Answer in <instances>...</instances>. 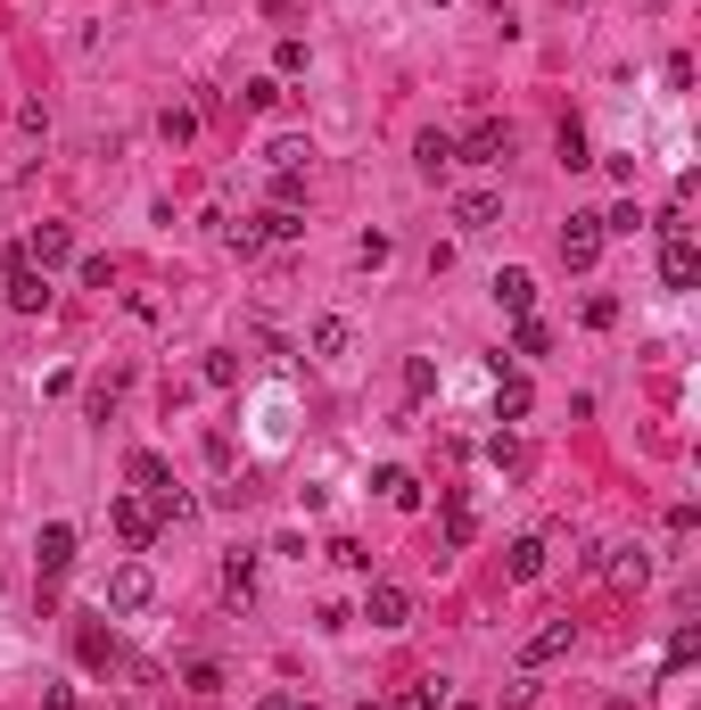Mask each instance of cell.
Here are the masks:
<instances>
[{"label": "cell", "mask_w": 701, "mask_h": 710, "mask_svg": "<svg viewBox=\"0 0 701 710\" xmlns=\"http://www.w3.org/2000/svg\"><path fill=\"white\" fill-rule=\"evenodd\" d=\"M265 158H273V174H306V158H314V149L297 141V133H280V141L265 149Z\"/></svg>", "instance_id": "24"}, {"label": "cell", "mask_w": 701, "mask_h": 710, "mask_svg": "<svg viewBox=\"0 0 701 710\" xmlns=\"http://www.w3.org/2000/svg\"><path fill=\"white\" fill-rule=\"evenodd\" d=\"M496 306H503V315H529V306H537V273H496Z\"/></svg>", "instance_id": "16"}, {"label": "cell", "mask_w": 701, "mask_h": 710, "mask_svg": "<svg viewBox=\"0 0 701 710\" xmlns=\"http://www.w3.org/2000/svg\"><path fill=\"white\" fill-rule=\"evenodd\" d=\"M603 553H610V562H603V570H610V586H644V579H652L644 545H603Z\"/></svg>", "instance_id": "18"}, {"label": "cell", "mask_w": 701, "mask_h": 710, "mask_svg": "<svg viewBox=\"0 0 701 710\" xmlns=\"http://www.w3.org/2000/svg\"><path fill=\"white\" fill-rule=\"evenodd\" d=\"M306 232V215H297V206H265V240H297Z\"/></svg>", "instance_id": "32"}, {"label": "cell", "mask_w": 701, "mask_h": 710, "mask_svg": "<svg viewBox=\"0 0 701 710\" xmlns=\"http://www.w3.org/2000/svg\"><path fill=\"white\" fill-rule=\"evenodd\" d=\"M199 372H206V389H240V356H223V348H215V356H206V363H199Z\"/></svg>", "instance_id": "31"}, {"label": "cell", "mask_w": 701, "mask_h": 710, "mask_svg": "<svg viewBox=\"0 0 701 710\" xmlns=\"http://www.w3.org/2000/svg\"><path fill=\"white\" fill-rule=\"evenodd\" d=\"M470 537H479V521H470V505H463V496H446V545H470Z\"/></svg>", "instance_id": "28"}, {"label": "cell", "mask_w": 701, "mask_h": 710, "mask_svg": "<svg viewBox=\"0 0 701 710\" xmlns=\"http://www.w3.org/2000/svg\"><path fill=\"white\" fill-rule=\"evenodd\" d=\"M529 405H537L529 380H520V372H496V422H529Z\"/></svg>", "instance_id": "15"}, {"label": "cell", "mask_w": 701, "mask_h": 710, "mask_svg": "<svg viewBox=\"0 0 701 710\" xmlns=\"http://www.w3.org/2000/svg\"><path fill=\"white\" fill-rule=\"evenodd\" d=\"M603 215H570V223H561V265H570V273H594V256H603Z\"/></svg>", "instance_id": "4"}, {"label": "cell", "mask_w": 701, "mask_h": 710, "mask_svg": "<svg viewBox=\"0 0 701 710\" xmlns=\"http://www.w3.org/2000/svg\"><path fill=\"white\" fill-rule=\"evenodd\" d=\"M503 570H512V586H537V579H545V537H520Z\"/></svg>", "instance_id": "19"}, {"label": "cell", "mask_w": 701, "mask_h": 710, "mask_svg": "<svg viewBox=\"0 0 701 710\" xmlns=\"http://www.w3.org/2000/svg\"><path fill=\"white\" fill-rule=\"evenodd\" d=\"M487 463H496V471H529V446H520L512 430H496V438H487Z\"/></svg>", "instance_id": "23"}, {"label": "cell", "mask_w": 701, "mask_h": 710, "mask_svg": "<svg viewBox=\"0 0 701 710\" xmlns=\"http://www.w3.org/2000/svg\"><path fill=\"white\" fill-rule=\"evenodd\" d=\"M660 282H669V289H693L701 282V248H693L686 232H660Z\"/></svg>", "instance_id": "7"}, {"label": "cell", "mask_w": 701, "mask_h": 710, "mask_svg": "<svg viewBox=\"0 0 701 710\" xmlns=\"http://www.w3.org/2000/svg\"><path fill=\"white\" fill-rule=\"evenodd\" d=\"M496 223H503L496 190H463V199H454V232H496Z\"/></svg>", "instance_id": "11"}, {"label": "cell", "mask_w": 701, "mask_h": 710, "mask_svg": "<svg viewBox=\"0 0 701 710\" xmlns=\"http://www.w3.org/2000/svg\"><path fill=\"white\" fill-rule=\"evenodd\" d=\"M545 348H553L545 322H537V315H512V356H545Z\"/></svg>", "instance_id": "22"}, {"label": "cell", "mask_w": 701, "mask_h": 710, "mask_svg": "<svg viewBox=\"0 0 701 710\" xmlns=\"http://www.w3.org/2000/svg\"><path fill=\"white\" fill-rule=\"evenodd\" d=\"M9 306H17V315H42V306H50V273L33 265L25 248H9Z\"/></svg>", "instance_id": "5"}, {"label": "cell", "mask_w": 701, "mask_h": 710, "mask_svg": "<svg viewBox=\"0 0 701 710\" xmlns=\"http://www.w3.org/2000/svg\"><path fill=\"white\" fill-rule=\"evenodd\" d=\"M125 479H132V496H149V512H157V521H190V512H199L182 488H173L166 455H149V446H140V455L125 463Z\"/></svg>", "instance_id": "1"}, {"label": "cell", "mask_w": 701, "mask_h": 710, "mask_svg": "<svg viewBox=\"0 0 701 710\" xmlns=\"http://www.w3.org/2000/svg\"><path fill=\"white\" fill-rule=\"evenodd\" d=\"M17 248H25L33 265H42V273H59L66 256H75V232H66V223H33V232L17 240Z\"/></svg>", "instance_id": "9"}, {"label": "cell", "mask_w": 701, "mask_h": 710, "mask_svg": "<svg viewBox=\"0 0 701 710\" xmlns=\"http://www.w3.org/2000/svg\"><path fill=\"white\" fill-rule=\"evenodd\" d=\"M75 653H83V669H116V661H125V653H116V628H99V619L75 628Z\"/></svg>", "instance_id": "13"}, {"label": "cell", "mask_w": 701, "mask_h": 710, "mask_svg": "<svg viewBox=\"0 0 701 710\" xmlns=\"http://www.w3.org/2000/svg\"><path fill=\"white\" fill-rule=\"evenodd\" d=\"M223 595H232L240 612L256 603V553H223Z\"/></svg>", "instance_id": "14"}, {"label": "cell", "mask_w": 701, "mask_h": 710, "mask_svg": "<svg viewBox=\"0 0 701 710\" xmlns=\"http://www.w3.org/2000/svg\"><path fill=\"white\" fill-rule=\"evenodd\" d=\"M570 645H577V619H545V628L520 645V669H545V661H561Z\"/></svg>", "instance_id": "10"}, {"label": "cell", "mask_w": 701, "mask_h": 710, "mask_svg": "<svg viewBox=\"0 0 701 710\" xmlns=\"http://www.w3.org/2000/svg\"><path fill=\"white\" fill-rule=\"evenodd\" d=\"M413 166H421V174H446V166H454V133H421V141H413Z\"/></svg>", "instance_id": "20"}, {"label": "cell", "mask_w": 701, "mask_h": 710, "mask_svg": "<svg viewBox=\"0 0 701 710\" xmlns=\"http://www.w3.org/2000/svg\"><path fill=\"white\" fill-rule=\"evenodd\" d=\"M553 149H561V166H594V158H586V125H577V116H561Z\"/></svg>", "instance_id": "26"}, {"label": "cell", "mask_w": 701, "mask_h": 710, "mask_svg": "<svg viewBox=\"0 0 701 710\" xmlns=\"http://www.w3.org/2000/svg\"><path fill=\"white\" fill-rule=\"evenodd\" d=\"M389 256H396V240H389V232H363V240H355V265H372V273H380Z\"/></svg>", "instance_id": "30"}, {"label": "cell", "mask_w": 701, "mask_h": 710, "mask_svg": "<svg viewBox=\"0 0 701 710\" xmlns=\"http://www.w3.org/2000/svg\"><path fill=\"white\" fill-rule=\"evenodd\" d=\"M157 133H166L173 149H190V141H199V108H166V116H157Z\"/></svg>", "instance_id": "25"}, {"label": "cell", "mask_w": 701, "mask_h": 710, "mask_svg": "<svg viewBox=\"0 0 701 710\" xmlns=\"http://www.w3.org/2000/svg\"><path fill=\"white\" fill-rule=\"evenodd\" d=\"M347 348H355V331H347L339 315H322V322H314V356H322V363H339Z\"/></svg>", "instance_id": "21"}, {"label": "cell", "mask_w": 701, "mask_h": 710, "mask_svg": "<svg viewBox=\"0 0 701 710\" xmlns=\"http://www.w3.org/2000/svg\"><path fill=\"white\" fill-rule=\"evenodd\" d=\"M372 488H380V505H396V512H413V505H421V479L405 471V463H389V471H380Z\"/></svg>", "instance_id": "17"}, {"label": "cell", "mask_w": 701, "mask_h": 710, "mask_svg": "<svg viewBox=\"0 0 701 710\" xmlns=\"http://www.w3.org/2000/svg\"><path fill=\"white\" fill-rule=\"evenodd\" d=\"M182 686L206 702V695H223V669H215V661H190V678H182Z\"/></svg>", "instance_id": "36"}, {"label": "cell", "mask_w": 701, "mask_h": 710, "mask_svg": "<svg viewBox=\"0 0 701 710\" xmlns=\"http://www.w3.org/2000/svg\"><path fill=\"white\" fill-rule=\"evenodd\" d=\"M108 529H116V537H125V545L140 553V545L157 537V512H149V496H116V505H108Z\"/></svg>", "instance_id": "8"}, {"label": "cell", "mask_w": 701, "mask_h": 710, "mask_svg": "<svg viewBox=\"0 0 701 710\" xmlns=\"http://www.w3.org/2000/svg\"><path fill=\"white\" fill-rule=\"evenodd\" d=\"M256 710H314V702H297V695H273V702H256Z\"/></svg>", "instance_id": "41"}, {"label": "cell", "mask_w": 701, "mask_h": 710, "mask_svg": "<svg viewBox=\"0 0 701 710\" xmlns=\"http://www.w3.org/2000/svg\"><path fill=\"white\" fill-rule=\"evenodd\" d=\"M389 710H437V686H405V695H396Z\"/></svg>", "instance_id": "40"}, {"label": "cell", "mask_w": 701, "mask_h": 710, "mask_svg": "<svg viewBox=\"0 0 701 710\" xmlns=\"http://www.w3.org/2000/svg\"><path fill=\"white\" fill-rule=\"evenodd\" d=\"M429 389H437V363H429V356H413V363H405V396L421 405V396H429Z\"/></svg>", "instance_id": "34"}, {"label": "cell", "mask_w": 701, "mask_h": 710, "mask_svg": "<svg viewBox=\"0 0 701 710\" xmlns=\"http://www.w3.org/2000/svg\"><path fill=\"white\" fill-rule=\"evenodd\" d=\"M446 710H479V702H446Z\"/></svg>", "instance_id": "42"}, {"label": "cell", "mask_w": 701, "mask_h": 710, "mask_svg": "<svg viewBox=\"0 0 701 710\" xmlns=\"http://www.w3.org/2000/svg\"><path fill=\"white\" fill-rule=\"evenodd\" d=\"M693 653H701V636H693V628H677V636H669V669H686Z\"/></svg>", "instance_id": "39"}, {"label": "cell", "mask_w": 701, "mask_h": 710, "mask_svg": "<svg viewBox=\"0 0 701 710\" xmlns=\"http://www.w3.org/2000/svg\"><path fill=\"white\" fill-rule=\"evenodd\" d=\"M273 206H306V174H273Z\"/></svg>", "instance_id": "38"}, {"label": "cell", "mask_w": 701, "mask_h": 710, "mask_svg": "<svg viewBox=\"0 0 701 710\" xmlns=\"http://www.w3.org/2000/svg\"><path fill=\"white\" fill-rule=\"evenodd\" d=\"M273 75H306V33H280V50H273Z\"/></svg>", "instance_id": "29"}, {"label": "cell", "mask_w": 701, "mask_h": 710, "mask_svg": "<svg viewBox=\"0 0 701 710\" xmlns=\"http://www.w3.org/2000/svg\"><path fill=\"white\" fill-rule=\"evenodd\" d=\"M280 99H289V92H280V75H256V83H248V108H256V116H273Z\"/></svg>", "instance_id": "33"}, {"label": "cell", "mask_w": 701, "mask_h": 710, "mask_svg": "<svg viewBox=\"0 0 701 710\" xmlns=\"http://www.w3.org/2000/svg\"><path fill=\"white\" fill-rule=\"evenodd\" d=\"M157 603V579H149V562H125V570H108V612H149Z\"/></svg>", "instance_id": "6"}, {"label": "cell", "mask_w": 701, "mask_h": 710, "mask_svg": "<svg viewBox=\"0 0 701 710\" xmlns=\"http://www.w3.org/2000/svg\"><path fill=\"white\" fill-rule=\"evenodd\" d=\"M223 240H232V256H265V248H273V240H265V215L232 223V232H223Z\"/></svg>", "instance_id": "27"}, {"label": "cell", "mask_w": 701, "mask_h": 710, "mask_svg": "<svg viewBox=\"0 0 701 710\" xmlns=\"http://www.w3.org/2000/svg\"><path fill=\"white\" fill-rule=\"evenodd\" d=\"M586 322H594V331H610V322H619V298H610V289H594V298H586Z\"/></svg>", "instance_id": "37"}, {"label": "cell", "mask_w": 701, "mask_h": 710, "mask_svg": "<svg viewBox=\"0 0 701 710\" xmlns=\"http://www.w3.org/2000/svg\"><path fill=\"white\" fill-rule=\"evenodd\" d=\"M322 553H330V562H339V570H372V553H363V545H355V537H330V545H322Z\"/></svg>", "instance_id": "35"}, {"label": "cell", "mask_w": 701, "mask_h": 710, "mask_svg": "<svg viewBox=\"0 0 701 710\" xmlns=\"http://www.w3.org/2000/svg\"><path fill=\"white\" fill-rule=\"evenodd\" d=\"M33 553H42V603H59V579L75 570V529H66V521H50L42 537H33Z\"/></svg>", "instance_id": "3"}, {"label": "cell", "mask_w": 701, "mask_h": 710, "mask_svg": "<svg viewBox=\"0 0 701 710\" xmlns=\"http://www.w3.org/2000/svg\"><path fill=\"white\" fill-rule=\"evenodd\" d=\"M503 158H512V125H503V116H479V125L454 141V166H503Z\"/></svg>", "instance_id": "2"}, {"label": "cell", "mask_w": 701, "mask_h": 710, "mask_svg": "<svg viewBox=\"0 0 701 710\" xmlns=\"http://www.w3.org/2000/svg\"><path fill=\"white\" fill-rule=\"evenodd\" d=\"M363 619H372V628H405V619H413V595H405V586H389V579H380L372 595H363Z\"/></svg>", "instance_id": "12"}]
</instances>
